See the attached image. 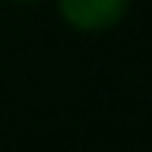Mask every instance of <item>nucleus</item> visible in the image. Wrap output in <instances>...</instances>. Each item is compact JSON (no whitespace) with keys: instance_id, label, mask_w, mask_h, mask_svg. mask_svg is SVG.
I'll return each mask as SVG.
<instances>
[{"instance_id":"obj_1","label":"nucleus","mask_w":152,"mask_h":152,"mask_svg":"<svg viewBox=\"0 0 152 152\" xmlns=\"http://www.w3.org/2000/svg\"><path fill=\"white\" fill-rule=\"evenodd\" d=\"M57 10L66 19V26L79 32H102L127 16L130 0H57Z\"/></svg>"}]
</instances>
